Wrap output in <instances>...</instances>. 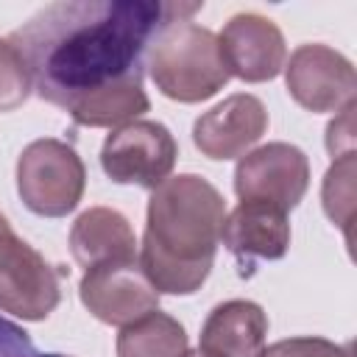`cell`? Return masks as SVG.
Wrapping results in <instances>:
<instances>
[{
	"instance_id": "cell-14",
	"label": "cell",
	"mask_w": 357,
	"mask_h": 357,
	"mask_svg": "<svg viewBox=\"0 0 357 357\" xmlns=\"http://www.w3.org/2000/svg\"><path fill=\"white\" fill-rule=\"evenodd\" d=\"M268 337V315L248 298L218 304L201 326V351L209 357H259Z\"/></svg>"
},
{
	"instance_id": "cell-3",
	"label": "cell",
	"mask_w": 357,
	"mask_h": 357,
	"mask_svg": "<svg viewBox=\"0 0 357 357\" xmlns=\"http://www.w3.org/2000/svg\"><path fill=\"white\" fill-rule=\"evenodd\" d=\"M148 70L156 89L178 103L209 100L231 78L218 36L190 20L170 22L153 36Z\"/></svg>"
},
{
	"instance_id": "cell-16",
	"label": "cell",
	"mask_w": 357,
	"mask_h": 357,
	"mask_svg": "<svg viewBox=\"0 0 357 357\" xmlns=\"http://www.w3.org/2000/svg\"><path fill=\"white\" fill-rule=\"evenodd\" d=\"M354 176H357V156L346 153L340 159H332L321 187L324 212L346 234V243H351V223H354V198H357Z\"/></svg>"
},
{
	"instance_id": "cell-21",
	"label": "cell",
	"mask_w": 357,
	"mask_h": 357,
	"mask_svg": "<svg viewBox=\"0 0 357 357\" xmlns=\"http://www.w3.org/2000/svg\"><path fill=\"white\" fill-rule=\"evenodd\" d=\"M14 237H17V234L11 231V226H8V220H6L3 215H0V254H3V248H6V245H8L11 240H14Z\"/></svg>"
},
{
	"instance_id": "cell-6",
	"label": "cell",
	"mask_w": 357,
	"mask_h": 357,
	"mask_svg": "<svg viewBox=\"0 0 357 357\" xmlns=\"http://www.w3.org/2000/svg\"><path fill=\"white\" fill-rule=\"evenodd\" d=\"M310 187L307 153L290 142H268L240 156L234 192L240 201H265L284 212L298 206Z\"/></svg>"
},
{
	"instance_id": "cell-17",
	"label": "cell",
	"mask_w": 357,
	"mask_h": 357,
	"mask_svg": "<svg viewBox=\"0 0 357 357\" xmlns=\"http://www.w3.org/2000/svg\"><path fill=\"white\" fill-rule=\"evenodd\" d=\"M28 67L8 39H0V112H14L31 95Z\"/></svg>"
},
{
	"instance_id": "cell-8",
	"label": "cell",
	"mask_w": 357,
	"mask_h": 357,
	"mask_svg": "<svg viewBox=\"0 0 357 357\" xmlns=\"http://www.w3.org/2000/svg\"><path fill=\"white\" fill-rule=\"evenodd\" d=\"M61 298L59 271L25 240L14 237L0 254V310L22 318H47Z\"/></svg>"
},
{
	"instance_id": "cell-11",
	"label": "cell",
	"mask_w": 357,
	"mask_h": 357,
	"mask_svg": "<svg viewBox=\"0 0 357 357\" xmlns=\"http://www.w3.org/2000/svg\"><path fill=\"white\" fill-rule=\"evenodd\" d=\"M268 131V112L259 98L248 92L229 95L209 112H204L192 126V142L206 159H234L243 156Z\"/></svg>"
},
{
	"instance_id": "cell-18",
	"label": "cell",
	"mask_w": 357,
	"mask_h": 357,
	"mask_svg": "<svg viewBox=\"0 0 357 357\" xmlns=\"http://www.w3.org/2000/svg\"><path fill=\"white\" fill-rule=\"evenodd\" d=\"M259 357H351L349 346L332 343L326 337H287L262 349Z\"/></svg>"
},
{
	"instance_id": "cell-7",
	"label": "cell",
	"mask_w": 357,
	"mask_h": 357,
	"mask_svg": "<svg viewBox=\"0 0 357 357\" xmlns=\"http://www.w3.org/2000/svg\"><path fill=\"white\" fill-rule=\"evenodd\" d=\"M284 84L290 98L310 112H340L354 103L357 95L354 64L318 42L290 53V61H284Z\"/></svg>"
},
{
	"instance_id": "cell-15",
	"label": "cell",
	"mask_w": 357,
	"mask_h": 357,
	"mask_svg": "<svg viewBox=\"0 0 357 357\" xmlns=\"http://www.w3.org/2000/svg\"><path fill=\"white\" fill-rule=\"evenodd\" d=\"M184 351V326L159 310L120 326L117 335V357H181Z\"/></svg>"
},
{
	"instance_id": "cell-19",
	"label": "cell",
	"mask_w": 357,
	"mask_h": 357,
	"mask_svg": "<svg viewBox=\"0 0 357 357\" xmlns=\"http://www.w3.org/2000/svg\"><path fill=\"white\" fill-rule=\"evenodd\" d=\"M326 151L332 159L354 153V103L343 106L326 126Z\"/></svg>"
},
{
	"instance_id": "cell-20",
	"label": "cell",
	"mask_w": 357,
	"mask_h": 357,
	"mask_svg": "<svg viewBox=\"0 0 357 357\" xmlns=\"http://www.w3.org/2000/svg\"><path fill=\"white\" fill-rule=\"evenodd\" d=\"M0 357H47V354H42L17 324L0 315Z\"/></svg>"
},
{
	"instance_id": "cell-22",
	"label": "cell",
	"mask_w": 357,
	"mask_h": 357,
	"mask_svg": "<svg viewBox=\"0 0 357 357\" xmlns=\"http://www.w3.org/2000/svg\"><path fill=\"white\" fill-rule=\"evenodd\" d=\"M181 357H209V354H204L201 349H195V351H190V349H187V351H184Z\"/></svg>"
},
{
	"instance_id": "cell-23",
	"label": "cell",
	"mask_w": 357,
	"mask_h": 357,
	"mask_svg": "<svg viewBox=\"0 0 357 357\" xmlns=\"http://www.w3.org/2000/svg\"><path fill=\"white\" fill-rule=\"evenodd\" d=\"M47 357H67V354H47Z\"/></svg>"
},
{
	"instance_id": "cell-9",
	"label": "cell",
	"mask_w": 357,
	"mask_h": 357,
	"mask_svg": "<svg viewBox=\"0 0 357 357\" xmlns=\"http://www.w3.org/2000/svg\"><path fill=\"white\" fill-rule=\"evenodd\" d=\"M78 296L98 321L112 326H126L159 310V293L137 262L89 268L78 284Z\"/></svg>"
},
{
	"instance_id": "cell-12",
	"label": "cell",
	"mask_w": 357,
	"mask_h": 357,
	"mask_svg": "<svg viewBox=\"0 0 357 357\" xmlns=\"http://www.w3.org/2000/svg\"><path fill=\"white\" fill-rule=\"evenodd\" d=\"M220 243L248 268L254 259H282L290 248L287 212L265 201H240L223 218Z\"/></svg>"
},
{
	"instance_id": "cell-4",
	"label": "cell",
	"mask_w": 357,
	"mask_h": 357,
	"mask_svg": "<svg viewBox=\"0 0 357 357\" xmlns=\"http://www.w3.org/2000/svg\"><path fill=\"white\" fill-rule=\"evenodd\" d=\"M84 187V162L61 139H33L17 159V192L33 215L64 218L78 206Z\"/></svg>"
},
{
	"instance_id": "cell-1",
	"label": "cell",
	"mask_w": 357,
	"mask_h": 357,
	"mask_svg": "<svg viewBox=\"0 0 357 357\" xmlns=\"http://www.w3.org/2000/svg\"><path fill=\"white\" fill-rule=\"evenodd\" d=\"M201 3L59 0L28 17L8 42L42 100L78 126L120 128L148 112L142 53L153 36L190 20Z\"/></svg>"
},
{
	"instance_id": "cell-5",
	"label": "cell",
	"mask_w": 357,
	"mask_h": 357,
	"mask_svg": "<svg viewBox=\"0 0 357 357\" xmlns=\"http://www.w3.org/2000/svg\"><path fill=\"white\" fill-rule=\"evenodd\" d=\"M178 145L167 126L156 120H131L114 128L100 148V167L114 184L159 187L170 178Z\"/></svg>"
},
{
	"instance_id": "cell-2",
	"label": "cell",
	"mask_w": 357,
	"mask_h": 357,
	"mask_svg": "<svg viewBox=\"0 0 357 357\" xmlns=\"http://www.w3.org/2000/svg\"><path fill=\"white\" fill-rule=\"evenodd\" d=\"M223 218V195L195 173L170 176L151 190L137 265L156 293L190 296L206 282Z\"/></svg>"
},
{
	"instance_id": "cell-10",
	"label": "cell",
	"mask_w": 357,
	"mask_h": 357,
	"mask_svg": "<svg viewBox=\"0 0 357 357\" xmlns=\"http://www.w3.org/2000/svg\"><path fill=\"white\" fill-rule=\"evenodd\" d=\"M218 45L229 73L248 84L276 78L287 61L282 31L273 20L254 11L234 14L218 33Z\"/></svg>"
},
{
	"instance_id": "cell-13",
	"label": "cell",
	"mask_w": 357,
	"mask_h": 357,
	"mask_svg": "<svg viewBox=\"0 0 357 357\" xmlns=\"http://www.w3.org/2000/svg\"><path fill=\"white\" fill-rule=\"evenodd\" d=\"M70 251L81 268L137 262V237L128 218L109 206H92L70 229Z\"/></svg>"
}]
</instances>
